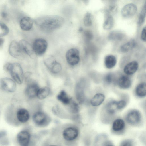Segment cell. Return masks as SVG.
I'll return each instance as SVG.
<instances>
[{
  "label": "cell",
  "mask_w": 146,
  "mask_h": 146,
  "mask_svg": "<svg viewBox=\"0 0 146 146\" xmlns=\"http://www.w3.org/2000/svg\"><path fill=\"white\" fill-rule=\"evenodd\" d=\"M126 104V102L124 100L111 101L107 104L106 110L109 114L113 115L117 111L124 108Z\"/></svg>",
  "instance_id": "7"
},
{
  "label": "cell",
  "mask_w": 146,
  "mask_h": 146,
  "mask_svg": "<svg viewBox=\"0 0 146 146\" xmlns=\"http://www.w3.org/2000/svg\"><path fill=\"white\" fill-rule=\"evenodd\" d=\"M4 70L9 72L13 79L17 83L21 84L23 82L24 75L22 68L17 63H7L4 66Z\"/></svg>",
  "instance_id": "2"
},
{
  "label": "cell",
  "mask_w": 146,
  "mask_h": 146,
  "mask_svg": "<svg viewBox=\"0 0 146 146\" xmlns=\"http://www.w3.org/2000/svg\"><path fill=\"white\" fill-rule=\"evenodd\" d=\"M47 46V42L45 39L38 38L34 41L32 48L34 52L36 55L41 56L46 52Z\"/></svg>",
  "instance_id": "5"
},
{
  "label": "cell",
  "mask_w": 146,
  "mask_h": 146,
  "mask_svg": "<svg viewBox=\"0 0 146 146\" xmlns=\"http://www.w3.org/2000/svg\"><path fill=\"white\" fill-rule=\"evenodd\" d=\"M9 32V29L7 25L3 23L0 22V37L7 35Z\"/></svg>",
  "instance_id": "32"
},
{
  "label": "cell",
  "mask_w": 146,
  "mask_h": 146,
  "mask_svg": "<svg viewBox=\"0 0 146 146\" xmlns=\"http://www.w3.org/2000/svg\"><path fill=\"white\" fill-rule=\"evenodd\" d=\"M116 62V58L113 55H108L105 58V65L108 69H110L113 68L115 65Z\"/></svg>",
  "instance_id": "22"
},
{
  "label": "cell",
  "mask_w": 146,
  "mask_h": 146,
  "mask_svg": "<svg viewBox=\"0 0 146 146\" xmlns=\"http://www.w3.org/2000/svg\"><path fill=\"white\" fill-rule=\"evenodd\" d=\"M34 22L40 30L49 33L62 27L64 23L65 20L61 16L49 15L38 17L35 19Z\"/></svg>",
  "instance_id": "1"
},
{
  "label": "cell",
  "mask_w": 146,
  "mask_h": 146,
  "mask_svg": "<svg viewBox=\"0 0 146 146\" xmlns=\"http://www.w3.org/2000/svg\"><path fill=\"white\" fill-rule=\"evenodd\" d=\"M32 119L36 125L41 126L46 125L49 121L48 116L42 111H38L35 113L33 115Z\"/></svg>",
  "instance_id": "12"
},
{
  "label": "cell",
  "mask_w": 146,
  "mask_h": 146,
  "mask_svg": "<svg viewBox=\"0 0 146 146\" xmlns=\"http://www.w3.org/2000/svg\"><path fill=\"white\" fill-rule=\"evenodd\" d=\"M146 3L144 4L139 14L137 22L138 26H140L144 22L146 16Z\"/></svg>",
  "instance_id": "29"
},
{
  "label": "cell",
  "mask_w": 146,
  "mask_h": 146,
  "mask_svg": "<svg viewBox=\"0 0 146 146\" xmlns=\"http://www.w3.org/2000/svg\"><path fill=\"white\" fill-rule=\"evenodd\" d=\"M57 99L64 104L68 105L72 98H69L66 93L64 90L61 91L57 96Z\"/></svg>",
  "instance_id": "24"
},
{
  "label": "cell",
  "mask_w": 146,
  "mask_h": 146,
  "mask_svg": "<svg viewBox=\"0 0 146 146\" xmlns=\"http://www.w3.org/2000/svg\"><path fill=\"white\" fill-rule=\"evenodd\" d=\"M104 141L101 142L100 146H114L112 142L108 140H104Z\"/></svg>",
  "instance_id": "37"
},
{
  "label": "cell",
  "mask_w": 146,
  "mask_h": 146,
  "mask_svg": "<svg viewBox=\"0 0 146 146\" xmlns=\"http://www.w3.org/2000/svg\"><path fill=\"white\" fill-rule=\"evenodd\" d=\"M20 48L24 54L31 56L34 53L32 46L27 41L22 40L19 42Z\"/></svg>",
  "instance_id": "16"
},
{
  "label": "cell",
  "mask_w": 146,
  "mask_h": 146,
  "mask_svg": "<svg viewBox=\"0 0 146 146\" xmlns=\"http://www.w3.org/2000/svg\"><path fill=\"white\" fill-rule=\"evenodd\" d=\"M9 52L11 56L18 59H21L24 54L19 42L15 40H13L11 42L9 46Z\"/></svg>",
  "instance_id": "9"
},
{
  "label": "cell",
  "mask_w": 146,
  "mask_h": 146,
  "mask_svg": "<svg viewBox=\"0 0 146 146\" xmlns=\"http://www.w3.org/2000/svg\"><path fill=\"white\" fill-rule=\"evenodd\" d=\"M135 93L139 97H145L146 94V83L142 82L139 84L136 88Z\"/></svg>",
  "instance_id": "25"
},
{
  "label": "cell",
  "mask_w": 146,
  "mask_h": 146,
  "mask_svg": "<svg viewBox=\"0 0 146 146\" xmlns=\"http://www.w3.org/2000/svg\"><path fill=\"white\" fill-rule=\"evenodd\" d=\"M138 66V63L137 61H131L125 66L124 68V72L128 75L133 74L137 71Z\"/></svg>",
  "instance_id": "17"
},
{
  "label": "cell",
  "mask_w": 146,
  "mask_h": 146,
  "mask_svg": "<svg viewBox=\"0 0 146 146\" xmlns=\"http://www.w3.org/2000/svg\"><path fill=\"white\" fill-rule=\"evenodd\" d=\"M10 144V141L7 131L4 130L0 131V145L8 146Z\"/></svg>",
  "instance_id": "23"
},
{
  "label": "cell",
  "mask_w": 146,
  "mask_h": 146,
  "mask_svg": "<svg viewBox=\"0 0 146 146\" xmlns=\"http://www.w3.org/2000/svg\"><path fill=\"white\" fill-rule=\"evenodd\" d=\"M117 8V6L116 4H112L109 7L108 9L107 10V14L111 15V14H113L116 12Z\"/></svg>",
  "instance_id": "34"
},
{
  "label": "cell",
  "mask_w": 146,
  "mask_h": 146,
  "mask_svg": "<svg viewBox=\"0 0 146 146\" xmlns=\"http://www.w3.org/2000/svg\"><path fill=\"white\" fill-rule=\"evenodd\" d=\"M136 45L135 41L132 40L122 45L120 47V49L123 52H127L134 48Z\"/></svg>",
  "instance_id": "26"
},
{
  "label": "cell",
  "mask_w": 146,
  "mask_h": 146,
  "mask_svg": "<svg viewBox=\"0 0 146 146\" xmlns=\"http://www.w3.org/2000/svg\"><path fill=\"white\" fill-rule=\"evenodd\" d=\"M83 30V29L82 28H80L79 29V31H82Z\"/></svg>",
  "instance_id": "42"
},
{
  "label": "cell",
  "mask_w": 146,
  "mask_h": 146,
  "mask_svg": "<svg viewBox=\"0 0 146 146\" xmlns=\"http://www.w3.org/2000/svg\"><path fill=\"white\" fill-rule=\"evenodd\" d=\"M125 129V123L122 119H117L113 122L111 127L112 131L115 133L121 134Z\"/></svg>",
  "instance_id": "14"
},
{
  "label": "cell",
  "mask_w": 146,
  "mask_h": 146,
  "mask_svg": "<svg viewBox=\"0 0 146 146\" xmlns=\"http://www.w3.org/2000/svg\"><path fill=\"white\" fill-rule=\"evenodd\" d=\"M92 22V17L90 13L87 12L83 18V23L85 26L89 27L91 26Z\"/></svg>",
  "instance_id": "30"
},
{
  "label": "cell",
  "mask_w": 146,
  "mask_h": 146,
  "mask_svg": "<svg viewBox=\"0 0 146 146\" xmlns=\"http://www.w3.org/2000/svg\"><path fill=\"white\" fill-rule=\"evenodd\" d=\"M4 41V40L1 38H0V46L2 44Z\"/></svg>",
  "instance_id": "41"
},
{
  "label": "cell",
  "mask_w": 146,
  "mask_h": 146,
  "mask_svg": "<svg viewBox=\"0 0 146 146\" xmlns=\"http://www.w3.org/2000/svg\"><path fill=\"white\" fill-rule=\"evenodd\" d=\"M79 135V131L77 128L73 127H68L63 131L62 136L66 140L73 141L76 139Z\"/></svg>",
  "instance_id": "11"
},
{
  "label": "cell",
  "mask_w": 146,
  "mask_h": 146,
  "mask_svg": "<svg viewBox=\"0 0 146 146\" xmlns=\"http://www.w3.org/2000/svg\"><path fill=\"white\" fill-rule=\"evenodd\" d=\"M84 35L86 38L88 40H91L93 38L92 34L90 31H85L84 32Z\"/></svg>",
  "instance_id": "38"
},
{
  "label": "cell",
  "mask_w": 146,
  "mask_h": 146,
  "mask_svg": "<svg viewBox=\"0 0 146 146\" xmlns=\"http://www.w3.org/2000/svg\"><path fill=\"white\" fill-rule=\"evenodd\" d=\"M1 16L2 17L5 18L7 16V13L4 11L2 12L1 13Z\"/></svg>",
  "instance_id": "40"
},
{
  "label": "cell",
  "mask_w": 146,
  "mask_h": 146,
  "mask_svg": "<svg viewBox=\"0 0 146 146\" xmlns=\"http://www.w3.org/2000/svg\"><path fill=\"white\" fill-rule=\"evenodd\" d=\"M16 83L13 79L7 77L2 78L0 80V85L2 89L9 92L15 91L17 88Z\"/></svg>",
  "instance_id": "6"
},
{
  "label": "cell",
  "mask_w": 146,
  "mask_h": 146,
  "mask_svg": "<svg viewBox=\"0 0 146 146\" xmlns=\"http://www.w3.org/2000/svg\"><path fill=\"white\" fill-rule=\"evenodd\" d=\"M119 146H134V143L131 140L125 139L121 142Z\"/></svg>",
  "instance_id": "35"
},
{
  "label": "cell",
  "mask_w": 146,
  "mask_h": 146,
  "mask_svg": "<svg viewBox=\"0 0 146 146\" xmlns=\"http://www.w3.org/2000/svg\"><path fill=\"white\" fill-rule=\"evenodd\" d=\"M123 34L119 32H112L109 35V38L113 40H120L123 38Z\"/></svg>",
  "instance_id": "33"
},
{
  "label": "cell",
  "mask_w": 146,
  "mask_h": 146,
  "mask_svg": "<svg viewBox=\"0 0 146 146\" xmlns=\"http://www.w3.org/2000/svg\"><path fill=\"white\" fill-rule=\"evenodd\" d=\"M66 57L67 61L69 64L76 65L79 63L80 60L79 51L75 48H71L67 51Z\"/></svg>",
  "instance_id": "8"
},
{
  "label": "cell",
  "mask_w": 146,
  "mask_h": 146,
  "mask_svg": "<svg viewBox=\"0 0 146 146\" xmlns=\"http://www.w3.org/2000/svg\"><path fill=\"white\" fill-rule=\"evenodd\" d=\"M39 89L38 86L35 83L32 82L29 83L25 88V94L29 98H35L36 96Z\"/></svg>",
  "instance_id": "15"
},
{
  "label": "cell",
  "mask_w": 146,
  "mask_h": 146,
  "mask_svg": "<svg viewBox=\"0 0 146 146\" xmlns=\"http://www.w3.org/2000/svg\"><path fill=\"white\" fill-rule=\"evenodd\" d=\"M103 24V27L106 30L111 29L114 24V19L112 16L110 15H107Z\"/></svg>",
  "instance_id": "28"
},
{
  "label": "cell",
  "mask_w": 146,
  "mask_h": 146,
  "mask_svg": "<svg viewBox=\"0 0 146 146\" xmlns=\"http://www.w3.org/2000/svg\"><path fill=\"white\" fill-rule=\"evenodd\" d=\"M31 135L27 128H23L19 131L16 135L15 141L18 146H30Z\"/></svg>",
  "instance_id": "3"
},
{
  "label": "cell",
  "mask_w": 146,
  "mask_h": 146,
  "mask_svg": "<svg viewBox=\"0 0 146 146\" xmlns=\"http://www.w3.org/2000/svg\"><path fill=\"white\" fill-rule=\"evenodd\" d=\"M113 77L111 73H108L105 76L104 80L105 82L108 84H110L112 82L113 80Z\"/></svg>",
  "instance_id": "36"
},
{
  "label": "cell",
  "mask_w": 146,
  "mask_h": 146,
  "mask_svg": "<svg viewBox=\"0 0 146 146\" xmlns=\"http://www.w3.org/2000/svg\"><path fill=\"white\" fill-rule=\"evenodd\" d=\"M33 24V20L28 17H23L20 21V26L21 29L25 31L30 30L32 27Z\"/></svg>",
  "instance_id": "19"
},
{
  "label": "cell",
  "mask_w": 146,
  "mask_h": 146,
  "mask_svg": "<svg viewBox=\"0 0 146 146\" xmlns=\"http://www.w3.org/2000/svg\"><path fill=\"white\" fill-rule=\"evenodd\" d=\"M137 10L136 6L133 3H129L124 6L122 8L121 14L123 16L127 18L133 16Z\"/></svg>",
  "instance_id": "13"
},
{
  "label": "cell",
  "mask_w": 146,
  "mask_h": 146,
  "mask_svg": "<svg viewBox=\"0 0 146 146\" xmlns=\"http://www.w3.org/2000/svg\"><path fill=\"white\" fill-rule=\"evenodd\" d=\"M49 146H58L56 145H50Z\"/></svg>",
  "instance_id": "43"
},
{
  "label": "cell",
  "mask_w": 146,
  "mask_h": 146,
  "mask_svg": "<svg viewBox=\"0 0 146 146\" xmlns=\"http://www.w3.org/2000/svg\"><path fill=\"white\" fill-rule=\"evenodd\" d=\"M117 84L120 88L123 89H127L131 86V81L128 77L123 75L118 79Z\"/></svg>",
  "instance_id": "18"
},
{
  "label": "cell",
  "mask_w": 146,
  "mask_h": 146,
  "mask_svg": "<svg viewBox=\"0 0 146 146\" xmlns=\"http://www.w3.org/2000/svg\"><path fill=\"white\" fill-rule=\"evenodd\" d=\"M141 38L142 40L144 42H145L146 40V27H144L142 31L141 36Z\"/></svg>",
  "instance_id": "39"
},
{
  "label": "cell",
  "mask_w": 146,
  "mask_h": 146,
  "mask_svg": "<svg viewBox=\"0 0 146 146\" xmlns=\"http://www.w3.org/2000/svg\"><path fill=\"white\" fill-rule=\"evenodd\" d=\"M104 95L100 93L96 94L91 99L90 103L94 106H98L101 104L105 99Z\"/></svg>",
  "instance_id": "21"
},
{
  "label": "cell",
  "mask_w": 146,
  "mask_h": 146,
  "mask_svg": "<svg viewBox=\"0 0 146 146\" xmlns=\"http://www.w3.org/2000/svg\"><path fill=\"white\" fill-rule=\"evenodd\" d=\"M70 111L74 113H78L79 111V106L78 104L72 99L70 103L68 105Z\"/></svg>",
  "instance_id": "31"
},
{
  "label": "cell",
  "mask_w": 146,
  "mask_h": 146,
  "mask_svg": "<svg viewBox=\"0 0 146 146\" xmlns=\"http://www.w3.org/2000/svg\"><path fill=\"white\" fill-rule=\"evenodd\" d=\"M127 122L129 125L137 126L140 123L141 116L139 112L136 110H132L125 117Z\"/></svg>",
  "instance_id": "10"
},
{
  "label": "cell",
  "mask_w": 146,
  "mask_h": 146,
  "mask_svg": "<svg viewBox=\"0 0 146 146\" xmlns=\"http://www.w3.org/2000/svg\"><path fill=\"white\" fill-rule=\"evenodd\" d=\"M44 61L45 66L53 73H58L62 69L61 64L56 61L54 57L52 55H48L46 57Z\"/></svg>",
  "instance_id": "4"
},
{
  "label": "cell",
  "mask_w": 146,
  "mask_h": 146,
  "mask_svg": "<svg viewBox=\"0 0 146 146\" xmlns=\"http://www.w3.org/2000/svg\"><path fill=\"white\" fill-rule=\"evenodd\" d=\"M82 84L80 82L77 83L75 91L76 99L78 102L82 103L84 101V95Z\"/></svg>",
  "instance_id": "20"
},
{
  "label": "cell",
  "mask_w": 146,
  "mask_h": 146,
  "mask_svg": "<svg viewBox=\"0 0 146 146\" xmlns=\"http://www.w3.org/2000/svg\"><path fill=\"white\" fill-rule=\"evenodd\" d=\"M50 92V89L48 87H45L39 88L36 96L40 99H43L49 95Z\"/></svg>",
  "instance_id": "27"
}]
</instances>
